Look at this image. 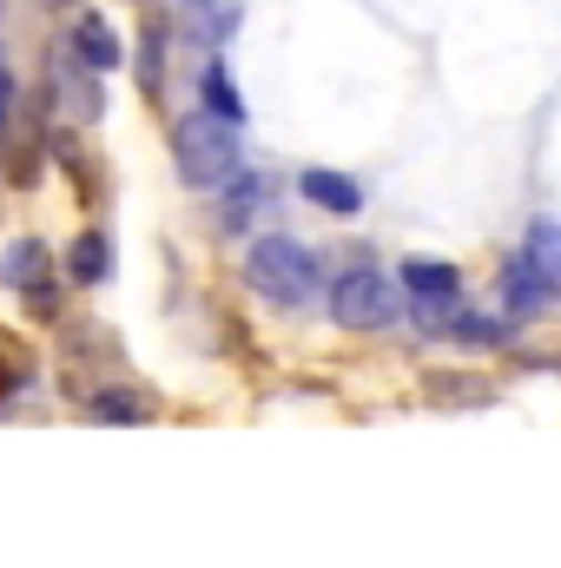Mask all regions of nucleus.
I'll return each mask as SVG.
<instances>
[{
	"label": "nucleus",
	"mask_w": 561,
	"mask_h": 568,
	"mask_svg": "<svg viewBox=\"0 0 561 568\" xmlns=\"http://www.w3.org/2000/svg\"><path fill=\"white\" fill-rule=\"evenodd\" d=\"M93 410H100V417H113V424H133V417H145L140 397H100Z\"/></svg>",
	"instance_id": "nucleus-12"
},
{
	"label": "nucleus",
	"mask_w": 561,
	"mask_h": 568,
	"mask_svg": "<svg viewBox=\"0 0 561 568\" xmlns=\"http://www.w3.org/2000/svg\"><path fill=\"white\" fill-rule=\"evenodd\" d=\"M330 317L344 331H384L397 317V284L384 272H370V265H357V272H344L330 284Z\"/></svg>",
	"instance_id": "nucleus-3"
},
{
	"label": "nucleus",
	"mask_w": 561,
	"mask_h": 568,
	"mask_svg": "<svg viewBox=\"0 0 561 568\" xmlns=\"http://www.w3.org/2000/svg\"><path fill=\"white\" fill-rule=\"evenodd\" d=\"M40 265H47V252H40L33 239H27V245H7V258H0V278L27 291V284H40Z\"/></svg>",
	"instance_id": "nucleus-10"
},
{
	"label": "nucleus",
	"mask_w": 561,
	"mask_h": 568,
	"mask_svg": "<svg viewBox=\"0 0 561 568\" xmlns=\"http://www.w3.org/2000/svg\"><path fill=\"white\" fill-rule=\"evenodd\" d=\"M304 199L324 205V212H337V219H350V212L364 205V192H357L344 172H304Z\"/></svg>",
	"instance_id": "nucleus-5"
},
{
	"label": "nucleus",
	"mask_w": 561,
	"mask_h": 568,
	"mask_svg": "<svg viewBox=\"0 0 561 568\" xmlns=\"http://www.w3.org/2000/svg\"><path fill=\"white\" fill-rule=\"evenodd\" d=\"M456 331H462V344H496V324L489 317H456Z\"/></svg>",
	"instance_id": "nucleus-13"
},
{
	"label": "nucleus",
	"mask_w": 561,
	"mask_h": 568,
	"mask_svg": "<svg viewBox=\"0 0 561 568\" xmlns=\"http://www.w3.org/2000/svg\"><path fill=\"white\" fill-rule=\"evenodd\" d=\"M502 297H509V311H542V304L555 297V284L542 278L529 258H516V265H509V278H502Z\"/></svg>",
	"instance_id": "nucleus-7"
},
{
	"label": "nucleus",
	"mask_w": 561,
	"mask_h": 568,
	"mask_svg": "<svg viewBox=\"0 0 561 568\" xmlns=\"http://www.w3.org/2000/svg\"><path fill=\"white\" fill-rule=\"evenodd\" d=\"M172 152H178L185 185H232V172H238V126L218 120V113H185L178 133H172Z\"/></svg>",
	"instance_id": "nucleus-1"
},
{
	"label": "nucleus",
	"mask_w": 561,
	"mask_h": 568,
	"mask_svg": "<svg viewBox=\"0 0 561 568\" xmlns=\"http://www.w3.org/2000/svg\"><path fill=\"white\" fill-rule=\"evenodd\" d=\"M205 113H218V120H232V126H245V100L232 93V80H225V67H212V73H205Z\"/></svg>",
	"instance_id": "nucleus-11"
},
{
	"label": "nucleus",
	"mask_w": 561,
	"mask_h": 568,
	"mask_svg": "<svg viewBox=\"0 0 561 568\" xmlns=\"http://www.w3.org/2000/svg\"><path fill=\"white\" fill-rule=\"evenodd\" d=\"M245 278H252L258 297H272V304H304L317 291V258L297 239H258L252 258H245Z\"/></svg>",
	"instance_id": "nucleus-2"
},
{
	"label": "nucleus",
	"mask_w": 561,
	"mask_h": 568,
	"mask_svg": "<svg viewBox=\"0 0 561 568\" xmlns=\"http://www.w3.org/2000/svg\"><path fill=\"white\" fill-rule=\"evenodd\" d=\"M522 258L542 272V278L561 291V225H529V245H522Z\"/></svg>",
	"instance_id": "nucleus-8"
},
{
	"label": "nucleus",
	"mask_w": 561,
	"mask_h": 568,
	"mask_svg": "<svg viewBox=\"0 0 561 568\" xmlns=\"http://www.w3.org/2000/svg\"><path fill=\"white\" fill-rule=\"evenodd\" d=\"M404 284H410V304H417V324H449V311H456V265H442V258H410L404 265Z\"/></svg>",
	"instance_id": "nucleus-4"
},
{
	"label": "nucleus",
	"mask_w": 561,
	"mask_h": 568,
	"mask_svg": "<svg viewBox=\"0 0 561 568\" xmlns=\"http://www.w3.org/2000/svg\"><path fill=\"white\" fill-rule=\"evenodd\" d=\"M73 47L86 53V67H93V73H113V67H120V40L106 33V20H100V13H80V27H73Z\"/></svg>",
	"instance_id": "nucleus-6"
},
{
	"label": "nucleus",
	"mask_w": 561,
	"mask_h": 568,
	"mask_svg": "<svg viewBox=\"0 0 561 568\" xmlns=\"http://www.w3.org/2000/svg\"><path fill=\"white\" fill-rule=\"evenodd\" d=\"M106 265H113L106 232H86V239L73 245V278H80V284H100V278H106Z\"/></svg>",
	"instance_id": "nucleus-9"
},
{
	"label": "nucleus",
	"mask_w": 561,
	"mask_h": 568,
	"mask_svg": "<svg viewBox=\"0 0 561 568\" xmlns=\"http://www.w3.org/2000/svg\"><path fill=\"white\" fill-rule=\"evenodd\" d=\"M7 106H13V73L0 67V126H7Z\"/></svg>",
	"instance_id": "nucleus-14"
}]
</instances>
